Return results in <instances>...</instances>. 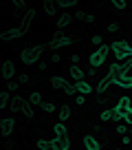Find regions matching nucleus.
<instances>
[{"label":"nucleus","instance_id":"nucleus-1","mask_svg":"<svg viewBox=\"0 0 132 150\" xmlns=\"http://www.w3.org/2000/svg\"><path fill=\"white\" fill-rule=\"evenodd\" d=\"M40 55H42V47L29 44V47H24L22 53H20V62H24V64H35V62L40 60Z\"/></svg>","mask_w":132,"mask_h":150},{"label":"nucleus","instance_id":"nucleus-2","mask_svg":"<svg viewBox=\"0 0 132 150\" xmlns=\"http://www.w3.org/2000/svg\"><path fill=\"white\" fill-rule=\"evenodd\" d=\"M108 53H110V47L101 44V47H99L95 53H90V57H88L90 66H93V69H99V66H104V64H106V57H108Z\"/></svg>","mask_w":132,"mask_h":150},{"label":"nucleus","instance_id":"nucleus-3","mask_svg":"<svg viewBox=\"0 0 132 150\" xmlns=\"http://www.w3.org/2000/svg\"><path fill=\"white\" fill-rule=\"evenodd\" d=\"M114 51V55H117V60H128V57H132V47L128 42H121V40H117V42H112V47H110Z\"/></svg>","mask_w":132,"mask_h":150},{"label":"nucleus","instance_id":"nucleus-4","mask_svg":"<svg viewBox=\"0 0 132 150\" xmlns=\"http://www.w3.org/2000/svg\"><path fill=\"white\" fill-rule=\"evenodd\" d=\"M68 44H73V38H71V35L55 33V40L51 42V49H62V47H68Z\"/></svg>","mask_w":132,"mask_h":150},{"label":"nucleus","instance_id":"nucleus-5","mask_svg":"<svg viewBox=\"0 0 132 150\" xmlns=\"http://www.w3.org/2000/svg\"><path fill=\"white\" fill-rule=\"evenodd\" d=\"M13 128H15V119H13V117L0 119V132H2L5 137H9L11 132H13Z\"/></svg>","mask_w":132,"mask_h":150},{"label":"nucleus","instance_id":"nucleus-6","mask_svg":"<svg viewBox=\"0 0 132 150\" xmlns=\"http://www.w3.org/2000/svg\"><path fill=\"white\" fill-rule=\"evenodd\" d=\"M51 148L53 150H71V139L68 137H55V139H51Z\"/></svg>","mask_w":132,"mask_h":150},{"label":"nucleus","instance_id":"nucleus-7","mask_svg":"<svg viewBox=\"0 0 132 150\" xmlns=\"http://www.w3.org/2000/svg\"><path fill=\"white\" fill-rule=\"evenodd\" d=\"M51 86H53V88L64 91V93H66L68 88H71V84H68V82H66L64 77H62V75H53V77H51Z\"/></svg>","mask_w":132,"mask_h":150},{"label":"nucleus","instance_id":"nucleus-8","mask_svg":"<svg viewBox=\"0 0 132 150\" xmlns=\"http://www.w3.org/2000/svg\"><path fill=\"white\" fill-rule=\"evenodd\" d=\"M13 75H15V64L7 60L5 64H2V80H11Z\"/></svg>","mask_w":132,"mask_h":150},{"label":"nucleus","instance_id":"nucleus-9","mask_svg":"<svg viewBox=\"0 0 132 150\" xmlns=\"http://www.w3.org/2000/svg\"><path fill=\"white\" fill-rule=\"evenodd\" d=\"M24 33V27H13V29H7L2 33V40H13V38H20Z\"/></svg>","mask_w":132,"mask_h":150},{"label":"nucleus","instance_id":"nucleus-10","mask_svg":"<svg viewBox=\"0 0 132 150\" xmlns=\"http://www.w3.org/2000/svg\"><path fill=\"white\" fill-rule=\"evenodd\" d=\"M84 148L86 150H101V148H99V141L95 139V137H90V135L84 137Z\"/></svg>","mask_w":132,"mask_h":150},{"label":"nucleus","instance_id":"nucleus-11","mask_svg":"<svg viewBox=\"0 0 132 150\" xmlns=\"http://www.w3.org/2000/svg\"><path fill=\"white\" fill-rule=\"evenodd\" d=\"M112 84L119 86V88H132V77H130V75H126V77H119V80H114Z\"/></svg>","mask_w":132,"mask_h":150},{"label":"nucleus","instance_id":"nucleus-12","mask_svg":"<svg viewBox=\"0 0 132 150\" xmlns=\"http://www.w3.org/2000/svg\"><path fill=\"white\" fill-rule=\"evenodd\" d=\"M71 77L75 80V84H77V82H84V71H81L77 64H73L71 66Z\"/></svg>","mask_w":132,"mask_h":150},{"label":"nucleus","instance_id":"nucleus-13","mask_svg":"<svg viewBox=\"0 0 132 150\" xmlns=\"http://www.w3.org/2000/svg\"><path fill=\"white\" fill-rule=\"evenodd\" d=\"M24 108V97H11V112H20Z\"/></svg>","mask_w":132,"mask_h":150},{"label":"nucleus","instance_id":"nucleus-14","mask_svg":"<svg viewBox=\"0 0 132 150\" xmlns=\"http://www.w3.org/2000/svg\"><path fill=\"white\" fill-rule=\"evenodd\" d=\"M68 119H71V106L64 104V106H60V122L64 124V122H68Z\"/></svg>","mask_w":132,"mask_h":150},{"label":"nucleus","instance_id":"nucleus-15","mask_svg":"<svg viewBox=\"0 0 132 150\" xmlns=\"http://www.w3.org/2000/svg\"><path fill=\"white\" fill-rule=\"evenodd\" d=\"M77 91H79V95H90L93 93V86L88 84V82H77Z\"/></svg>","mask_w":132,"mask_h":150},{"label":"nucleus","instance_id":"nucleus-16","mask_svg":"<svg viewBox=\"0 0 132 150\" xmlns=\"http://www.w3.org/2000/svg\"><path fill=\"white\" fill-rule=\"evenodd\" d=\"M53 132H55V137H68V130H66V126L62 122H57L53 126Z\"/></svg>","mask_w":132,"mask_h":150},{"label":"nucleus","instance_id":"nucleus-17","mask_svg":"<svg viewBox=\"0 0 132 150\" xmlns=\"http://www.w3.org/2000/svg\"><path fill=\"white\" fill-rule=\"evenodd\" d=\"M110 84H112V82H110V77H108V75H106L104 80H101V82H99V84H97V93H99V95H101V93H106V88H108Z\"/></svg>","mask_w":132,"mask_h":150},{"label":"nucleus","instance_id":"nucleus-18","mask_svg":"<svg viewBox=\"0 0 132 150\" xmlns=\"http://www.w3.org/2000/svg\"><path fill=\"white\" fill-rule=\"evenodd\" d=\"M99 119H101V122H114V110H112V108H110V110L106 108V110L99 115Z\"/></svg>","mask_w":132,"mask_h":150},{"label":"nucleus","instance_id":"nucleus-19","mask_svg":"<svg viewBox=\"0 0 132 150\" xmlns=\"http://www.w3.org/2000/svg\"><path fill=\"white\" fill-rule=\"evenodd\" d=\"M132 69V57H128V60H123L121 64H119V71H121L123 75H128V71Z\"/></svg>","mask_w":132,"mask_h":150},{"label":"nucleus","instance_id":"nucleus-20","mask_svg":"<svg viewBox=\"0 0 132 150\" xmlns=\"http://www.w3.org/2000/svg\"><path fill=\"white\" fill-rule=\"evenodd\" d=\"M9 102H11V95L9 93H2V95H0V108H7V106H9Z\"/></svg>","mask_w":132,"mask_h":150},{"label":"nucleus","instance_id":"nucleus-21","mask_svg":"<svg viewBox=\"0 0 132 150\" xmlns=\"http://www.w3.org/2000/svg\"><path fill=\"white\" fill-rule=\"evenodd\" d=\"M29 102L35 104V106H42V99H40V93H31L29 95Z\"/></svg>","mask_w":132,"mask_h":150},{"label":"nucleus","instance_id":"nucleus-22","mask_svg":"<svg viewBox=\"0 0 132 150\" xmlns=\"http://www.w3.org/2000/svg\"><path fill=\"white\" fill-rule=\"evenodd\" d=\"M123 124H128V126H132V108H128V110H123Z\"/></svg>","mask_w":132,"mask_h":150},{"label":"nucleus","instance_id":"nucleus-23","mask_svg":"<svg viewBox=\"0 0 132 150\" xmlns=\"http://www.w3.org/2000/svg\"><path fill=\"white\" fill-rule=\"evenodd\" d=\"M68 22H71V13H64L60 20H57V27H66Z\"/></svg>","mask_w":132,"mask_h":150},{"label":"nucleus","instance_id":"nucleus-24","mask_svg":"<svg viewBox=\"0 0 132 150\" xmlns=\"http://www.w3.org/2000/svg\"><path fill=\"white\" fill-rule=\"evenodd\" d=\"M22 112L27 115V117H33V108H31V102H27V99H24V108H22Z\"/></svg>","mask_w":132,"mask_h":150},{"label":"nucleus","instance_id":"nucleus-25","mask_svg":"<svg viewBox=\"0 0 132 150\" xmlns=\"http://www.w3.org/2000/svg\"><path fill=\"white\" fill-rule=\"evenodd\" d=\"M38 148L40 150H48V148H51V141H48V139H40L38 141Z\"/></svg>","mask_w":132,"mask_h":150},{"label":"nucleus","instance_id":"nucleus-26","mask_svg":"<svg viewBox=\"0 0 132 150\" xmlns=\"http://www.w3.org/2000/svg\"><path fill=\"white\" fill-rule=\"evenodd\" d=\"M117 132H119V135H126V132H130V130H128V124H123V122H119V126H117Z\"/></svg>","mask_w":132,"mask_h":150},{"label":"nucleus","instance_id":"nucleus-27","mask_svg":"<svg viewBox=\"0 0 132 150\" xmlns=\"http://www.w3.org/2000/svg\"><path fill=\"white\" fill-rule=\"evenodd\" d=\"M60 7H77V0H62V2H57Z\"/></svg>","mask_w":132,"mask_h":150},{"label":"nucleus","instance_id":"nucleus-28","mask_svg":"<svg viewBox=\"0 0 132 150\" xmlns=\"http://www.w3.org/2000/svg\"><path fill=\"white\" fill-rule=\"evenodd\" d=\"M112 7H117V9H126V0H112Z\"/></svg>","mask_w":132,"mask_h":150},{"label":"nucleus","instance_id":"nucleus-29","mask_svg":"<svg viewBox=\"0 0 132 150\" xmlns=\"http://www.w3.org/2000/svg\"><path fill=\"white\" fill-rule=\"evenodd\" d=\"M42 110H46V112H55V106H53V104H42Z\"/></svg>","mask_w":132,"mask_h":150},{"label":"nucleus","instance_id":"nucleus-30","mask_svg":"<svg viewBox=\"0 0 132 150\" xmlns=\"http://www.w3.org/2000/svg\"><path fill=\"white\" fill-rule=\"evenodd\" d=\"M108 31H110V33H114V31H119V24H117V22H112V24H110V27H108Z\"/></svg>","mask_w":132,"mask_h":150},{"label":"nucleus","instance_id":"nucleus-31","mask_svg":"<svg viewBox=\"0 0 132 150\" xmlns=\"http://www.w3.org/2000/svg\"><path fill=\"white\" fill-rule=\"evenodd\" d=\"M93 42L95 44H101V35H93Z\"/></svg>","mask_w":132,"mask_h":150},{"label":"nucleus","instance_id":"nucleus-32","mask_svg":"<svg viewBox=\"0 0 132 150\" xmlns=\"http://www.w3.org/2000/svg\"><path fill=\"white\" fill-rule=\"evenodd\" d=\"M38 150H40V148H38Z\"/></svg>","mask_w":132,"mask_h":150},{"label":"nucleus","instance_id":"nucleus-33","mask_svg":"<svg viewBox=\"0 0 132 150\" xmlns=\"http://www.w3.org/2000/svg\"><path fill=\"white\" fill-rule=\"evenodd\" d=\"M130 132H132V130H130Z\"/></svg>","mask_w":132,"mask_h":150}]
</instances>
